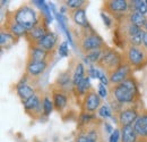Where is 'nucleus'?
<instances>
[{
    "instance_id": "f257e3e1",
    "label": "nucleus",
    "mask_w": 147,
    "mask_h": 142,
    "mask_svg": "<svg viewBox=\"0 0 147 142\" xmlns=\"http://www.w3.org/2000/svg\"><path fill=\"white\" fill-rule=\"evenodd\" d=\"M108 104L113 110V115L119 113L125 105L140 104L142 97L139 92L138 82L134 76L128 77L126 81L119 84L109 85Z\"/></svg>"
},
{
    "instance_id": "f03ea898",
    "label": "nucleus",
    "mask_w": 147,
    "mask_h": 142,
    "mask_svg": "<svg viewBox=\"0 0 147 142\" xmlns=\"http://www.w3.org/2000/svg\"><path fill=\"white\" fill-rule=\"evenodd\" d=\"M73 33L75 36V40L78 46V49L84 56L86 53H91L92 50L104 48L107 46L105 42L103 41V39L96 33V31L92 26L85 27V29L77 27V29L73 30Z\"/></svg>"
},
{
    "instance_id": "7ed1b4c3",
    "label": "nucleus",
    "mask_w": 147,
    "mask_h": 142,
    "mask_svg": "<svg viewBox=\"0 0 147 142\" xmlns=\"http://www.w3.org/2000/svg\"><path fill=\"white\" fill-rule=\"evenodd\" d=\"M102 119H96L92 123L78 127L75 142H105Z\"/></svg>"
},
{
    "instance_id": "20e7f679",
    "label": "nucleus",
    "mask_w": 147,
    "mask_h": 142,
    "mask_svg": "<svg viewBox=\"0 0 147 142\" xmlns=\"http://www.w3.org/2000/svg\"><path fill=\"white\" fill-rule=\"evenodd\" d=\"M122 64H123L122 53L118 51L117 49L108 47L104 50L98 63L96 64V67H98L101 71L104 72L108 76H110L111 74L117 71Z\"/></svg>"
},
{
    "instance_id": "39448f33",
    "label": "nucleus",
    "mask_w": 147,
    "mask_h": 142,
    "mask_svg": "<svg viewBox=\"0 0 147 142\" xmlns=\"http://www.w3.org/2000/svg\"><path fill=\"white\" fill-rule=\"evenodd\" d=\"M14 16L18 24H20L26 31H30L38 24L41 13H37L31 5L23 3L14 10Z\"/></svg>"
},
{
    "instance_id": "423d86ee",
    "label": "nucleus",
    "mask_w": 147,
    "mask_h": 142,
    "mask_svg": "<svg viewBox=\"0 0 147 142\" xmlns=\"http://www.w3.org/2000/svg\"><path fill=\"white\" fill-rule=\"evenodd\" d=\"M121 53L123 57V61L128 64L132 68V71H139L147 66V56L140 47L127 44Z\"/></svg>"
},
{
    "instance_id": "0eeeda50",
    "label": "nucleus",
    "mask_w": 147,
    "mask_h": 142,
    "mask_svg": "<svg viewBox=\"0 0 147 142\" xmlns=\"http://www.w3.org/2000/svg\"><path fill=\"white\" fill-rule=\"evenodd\" d=\"M102 12L113 20H118L130 14V5L128 0H108L103 1Z\"/></svg>"
},
{
    "instance_id": "6e6552de",
    "label": "nucleus",
    "mask_w": 147,
    "mask_h": 142,
    "mask_svg": "<svg viewBox=\"0 0 147 142\" xmlns=\"http://www.w3.org/2000/svg\"><path fill=\"white\" fill-rule=\"evenodd\" d=\"M139 106L140 104H135V105H125L120 109L119 113L114 114L112 119L114 121V123L119 127H123V126H129V125H134L135 122L137 121L138 116H139Z\"/></svg>"
},
{
    "instance_id": "1a4fd4ad",
    "label": "nucleus",
    "mask_w": 147,
    "mask_h": 142,
    "mask_svg": "<svg viewBox=\"0 0 147 142\" xmlns=\"http://www.w3.org/2000/svg\"><path fill=\"white\" fill-rule=\"evenodd\" d=\"M44 92L42 88H40L36 92L35 96H33L31 99L22 102L25 113L34 121H38L41 118H43L44 113H43V97H44Z\"/></svg>"
},
{
    "instance_id": "9d476101",
    "label": "nucleus",
    "mask_w": 147,
    "mask_h": 142,
    "mask_svg": "<svg viewBox=\"0 0 147 142\" xmlns=\"http://www.w3.org/2000/svg\"><path fill=\"white\" fill-rule=\"evenodd\" d=\"M49 22L48 19L45 18V16L41 13V18H40V22L35 27H33L32 30L27 31L26 32V36H24L25 40L27 41V44L28 46H34L40 40H42L44 36H47L49 32H51L49 30Z\"/></svg>"
},
{
    "instance_id": "9b49d317",
    "label": "nucleus",
    "mask_w": 147,
    "mask_h": 142,
    "mask_svg": "<svg viewBox=\"0 0 147 142\" xmlns=\"http://www.w3.org/2000/svg\"><path fill=\"white\" fill-rule=\"evenodd\" d=\"M102 106V98L98 96V93L95 91L94 88H91L86 96L84 97L82 105H80V111L82 113H91L95 114Z\"/></svg>"
},
{
    "instance_id": "f8f14e48",
    "label": "nucleus",
    "mask_w": 147,
    "mask_h": 142,
    "mask_svg": "<svg viewBox=\"0 0 147 142\" xmlns=\"http://www.w3.org/2000/svg\"><path fill=\"white\" fill-rule=\"evenodd\" d=\"M1 31H6V32L13 34L14 36L18 38V39L22 36H25L26 32H27L15 19L14 12H7L6 13V19H5V22H2Z\"/></svg>"
},
{
    "instance_id": "ddd939ff",
    "label": "nucleus",
    "mask_w": 147,
    "mask_h": 142,
    "mask_svg": "<svg viewBox=\"0 0 147 142\" xmlns=\"http://www.w3.org/2000/svg\"><path fill=\"white\" fill-rule=\"evenodd\" d=\"M50 90H51V98L53 101L55 110L58 113H62L63 109L68 105V99H69L68 93L69 92L55 87V84H52L50 87Z\"/></svg>"
},
{
    "instance_id": "4468645a",
    "label": "nucleus",
    "mask_w": 147,
    "mask_h": 142,
    "mask_svg": "<svg viewBox=\"0 0 147 142\" xmlns=\"http://www.w3.org/2000/svg\"><path fill=\"white\" fill-rule=\"evenodd\" d=\"M55 53H48V51L43 50L42 48L36 47V46L28 47V53H27L26 64L37 63V61H50L51 63L52 58L55 57Z\"/></svg>"
},
{
    "instance_id": "2eb2a0df",
    "label": "nucleus",
    "mask_w": 147,
    "mask_h": 142,
    "mask_svg": "<svg viewBox=\"0 0 147 142\" xmlns=\"http://www.w3.org/2000/svg\"><path fill=\"white\" fill-rule=\"evenodd\" d=\"M132 68L129 66L128 64H126L123 61V64L115 72H113L109 76V81H110V84L114 85V84H119V83H122L123 81H126L128 77L132 76Z\"/></svg>"
},
{
    "instance_id": "dca6fc26",
    "label": "nucleus",
    "mask_w": 147,
    "mask_h": 142,
    "mask_svg": "<svg viewBox=\"0 0 147 142\" xmlns=\"http://www.w3.org/2000/svg\"><path fill=\"white\" fill-rule=\"evenodd\" d=\"M137 140H143L147 142V109H143L139 113L137 121L134 124Z\"/></svg>"
},
{
    "instance_id": "f3484780",
    "label": "nucleus",
    "mask_w": 147,
    "mask_h": 142,
    "mask_svg": "<svg viewBox=\"0 0 147 142\" xmlns=\"http://www.w3.org/2000/svg\"><path fill=\"white\" fill-rule=\"evenodd\" d=\"M58 40H59L58 36L55 34V32H49L42 40H40L34 46L42 48L43 50H45L48 53H55V50L59 48ZM28 47H32V46H28Z\"/></svg>"
},
{
    "instance_id": "a211bd4d",
    "label": "nucleus",
    "mask_w": 147,
    "mask_h": 142,
    "mask_svg": "<svg viewBox=\"0 0 147 142\" xmlns=\"http://www.w3.org/2000/svg\"><path fill=\"white\" fill-rule=\"evenodd\" d=\"M40 88L41 87H32L27 83H23V82L18 81L16 84V92H17L19 99L22 100V102H24V101L31 99L33 96H35Z\"/></svg>"
},
{
    "instance_id": "6ab92c4d",
    "label": "nucleus",
    "mask_w": 147,
    "mask_h": 142,
    "mask_svg": "<svg viewBox=\"0 0 147 142\" xmlns=\"http://www.w3.org/2000/svg\"><path fill=\"white\" fill-rule=\"evenodd\" d=\"M68 14L69 17L71 18L74 23L78 26V27H90L91 24L88 23L87 17H86V13H85V8H79V9H68Z\"/></svg>"
},
{
    "instance_id": "aec40b11",
    "label": "nucleus",
    "mask_w": 147,
    "mask_h": 142,
    "mask_svg": "<svg viewBox=\"0 0 147 142\" xmlns=\"http://www.w3.org/2000/svg\"><path fill=\"white\" fill-rule=\"evenodd\" d=\"M120 133H121V140H120V142L137 141V134H136V131H135L134 125L120 127Z\"/></svg>"
},
{
    "instance_id": "412c9836",
    "label": "nucleus",
    "mask_w": 147,
    "mask_h": 142,
    "mask_svg": "<svg viewBox=\"0 0 147 142\" xmlns=\"http://www.w3.org/2000/svg\"><path fill=\"white\" fill-rule=\"evenodd\" d=\"M86 74H87V72L85 71L84 65L82 63H78L73 73V89L79 85V83L86 77Z\"/></svg>"
},
{
    "instance_id": "4be33fe9",
    "label": "nucleus",
    "mask_w": 147,
    "mask_h": 142,
    "mask_svg": "<svg viewBox=\"0 0 147 142\" xmlns=\"http://www.w3.org/2000/svg\"><path fill=\"white\" fill-rule=\"evenodd\" d=\"M130 12H138L143 15L147 14V0H129Z\"/></svg>"
},
{
    "instance_id": "5701e85b",
    "label": "nucleus",
    "mask_w": 147,
    "mask_h": 142,
    "mask_svg": "<svg viewBox=\"0 0 147 142\" xmlns=\"http://www.w3.org/2000/svg\"><path fill=\"white\" fill-rule=\"evenodd\" d=\"M129 19L134 25H136L139 29H144V26H145V24L147 22L146 15H143V14H140L138 12H130Z\"/></svg>"
},
{
    "instance_id": "b1692460",
    "label": "nucleus",
    "mask_w": 147,
    "mask_h": 142,
    "mask_svg": "<svg viewBox=\"0 0 147 142\" xmlns=\"http://www.w3.org/2000/svg\"><path fill=\"white\" fill-rule=\"evenodd\" d=\"M0 39H1V41H0V43H1V49L11 47V46H13L14 43H16L17 40H18V38L14 36L13 34H10V33H8V32H6V31H1Z\"/></svg>"
},
{
    "instance_id": "393cba45",
    "label": "nucleus",
    "mask_w": 147,
    "mask_h": 142,
    "mask_svg": "<svg viewBox=\"0 0 147 142\" xmlns=\"http://www.w3.org/2000/svg\"><path fill=\"white\" fill-rule=\"evenodd\" d=\"M55 109L53 106V101L50 94L45 93L43 97V113H44V117H48Z\"/></svg>"
},
{
    "instance_id": "a878e982",
    "label": "nucleus",
    "mask_w": 147,
    "mask_h": 142,
    "mask_svg": "<svg viewBox=\"0 0 147 142\" xmlns=\"http://www.w3.org/2000/svg\"><path fill=\"white\" fill-rule=\"evenodd\" d=\"M63 5L68 9H79V8H86L88 5V1L85 0H66L63 1Z\"/></svg>"
},
{
    "instance_id": "bb28decb",
    "label": "nucleus",
    "mask_w": 147,
    "mask_h": 142,
    "mask_svg": "<svg viewBox=\"0 0 147 142\" xmlns=\"http://www.w3.org/2000/svg\"><path fill=\"white\" fill-rule=\"evenodd\" d=\"M97 114L100 117L108 119V118H112L113 117V110L112 108L109 106V104H103L102 106L100 107V109L97 110Z\"/></svg>"
},
{
    "instance_id": "cd10ccee",
    "label": "nucleus",
    "mask_w": 147,
    "mask_h": 142,
    "mask_svg": "<svg viewBox=\"0 0 147 142\" xmlns=\"http://www.w3.org/2000/svg\"><path fill=\"white\" fill-rule=\"evenodd\" d=\"M58 53L60 55V57H68L69 56V49H68V43L65 41L62 43H60L59 48H58Z\"/></svg>"
},
{
    "instance_id": "c85d7f7f",
    "label": "nucleus",
    "mask_w": 147,
    "mask_h": 142,
    "mask_svg": "<svg viewBox=\"0 0 147 142\" xmlns=\"http://www.w3.org/2000/svg\"><path fill=\"white\" fill-rule=\"evenodd\" d=\"M97 93H98V96H100L101 98L105 99V98H108V97H109V89H107V85H104V84L100 83V84H98Z\"/></svg>"
},
{
    "instance_id": "c756f323",
    "label": "nucleus",
    "mask_w": 147,
    "mask_h": 142,
    "mask_svg": "<svg viewBox=\"0 0 147 142\" xmlns=\"http://www.w3.org/2000/svg\"><path fill=\"white\" fill-rule=\"evenodd\" d=\"M101 18L103 19V22H104V25H105V26H108V27H112V26L114 25V20H113L109 15H107L105 13H103V12L101 13Z\"/></svg>"
},
{
    "instance_id": "7c9ffc66",
    "label": "nucleus",
    "mask_w": 147,
    "mask_h": 142,
    "mask_svg": "<svg viewBox=\"0 0 147 142\" xmlns=\"http://www.w3.org/2000/svg\"><path fill=\"white\" fill-rule=\"evenodd\" d=\"M119 140H121V133L119 128H115L113 133L109 137V142H119Z\"/></svg>"
},
{
    "instance_id": "2f4dec72",
    "label": "nucleus",
    "mask_w": 147,
    "mask_h": 142,
    "mask_svg": "<svg viewBox=\"0 0 147 142\" xmlns=\"http://www.w3.org/2000/svg\"><path fill=\"white\" fill-rule=\"evenodd\" d=\"M103 127H104V132H105V134H112L113 133V127H112V125L107 121V119H104V122H103Z\"/></svg>"
},
{
    "instance_id": "473e14b6",
    "label": "nucleus",
    "mask_w": 147,
    "mask_h": 142,
    "mask_svg": "<svg viewBox=\"0 0 147 142\" xmlns=\"http://www.w3.org/2000/svg\"><path fill=\"white\" fill-rule=\"evenodd\" d=\"M143 49V51L147 56V32H144V38H143V44L140 47Z\"/></svg>"
},
{
    "instance_id": "72a5a7b5",
    "label": "nucleus",
    "mask_w": 147,
    "mask_h": 142,
    "mask_svg": "<svg viewBox=\"0 0 147 142\" xmlns=\"http://www.w3.org/2000/svg\"><path fill=\"white\" fill-rule=\"evenodd\" d=\"M136 142H146V141H143V140H137Z\"/></svg>"
}]
</instances>
